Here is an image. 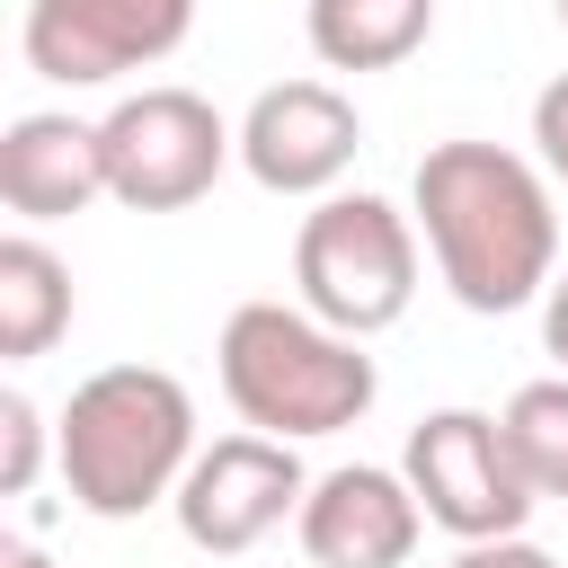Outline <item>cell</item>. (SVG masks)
<instances>
[{
    "label": "cell",
    "mask_w": 568,
    "mask_h": 568,
    "mask_svg": "<svg viewBox=\"0 0 568 568\" xmlns=\"http://www.w3.org/2000/svg\"><path fill=\"white\" fill-rule=\"evenodd\" d=\"M408 195H417V231L435 248V275L453 284L462 311L506 320V311L550 293V275H559V213H550V186H541V169L524 151L435 142L417 160Z\"/></svg>",
    "instance_id": "6da1fadb"
},
{
    "label": "cell",
    "mask_w": 568,
    "mask_h": 568,
    "mask_svg": "<svg viewBox=\"0 0 568 568\" xmlns=\"http://www.w3.org/2000/svg\"><path fill=\"white\" fill-rule=\"evenodd\" d=\"M53 453H62L71 506L98 524H124V515L178 497V479L195 462V399L160 364H106L62 399Z\"/></svg>",
    "instance_id": "7a4b0ae2"
},
{
    "label": "cell",
    "mask_w": 568,
    "mask_h": 568,
    "mask_svg": "<svg viewBox=\"0 0 568 568\" xmlns=\"http://www.w3.org/2000/svg\"><path fill=\"white\" fill-rule=\"evenodd\" d=\"M222 399L240 408L248 435H337L373 408L382 373L364 355V337H337L328 320H311L302 302H240L222 320Z\"/></svg>",
    "instance_id": "3957f363"
},
{
    "label": "cell",
    "mask_w": 568,
    "mask_h": 568,
    "mask_svg": "<svg viewBox=\"0 0 568 568\" xmlns=\"http://www.w3.org/2000/svg\"><path fill=\"white\" fill-rule=\"evenodd\" d=\"M293 284L337 337H382L417 302V222L382 195H320L293 231Z\"/></svg>",
    "instance_id": "277c9868"
},
{
    "label": "cell",
    "mask_w": 568,
    "mask_h": 568,
    "mask_svg": "<svg viewBox=\"0 0 568 568\" xmlns=\"http://www.w3.org/2000/svg\"><path fill=\"white\" fill-rule=\"evenodd\" d=\"M98 151H106V195L115 204L178 213V204L213 195L222 160H240V133L195 89H133L98 115Z\"/></svg>",
    "instance_id": "5b68a950"
},
{
    "label": "cell",
    "mask_w": 568,
    "mask_h": 568,
    "mask_svg": "<svg viewBox=\"0 0 568 568\" xmlns=\"http://www.w3.org/2000/svg\"><path fill=\"white\" fill-rule=\"evenodd\" d=\"M408 488L426 506V524H444L453 541H515L532 524V479L515 470V444L488 408H435L408 426Z\"/></svg>",
    "instance_id": "8992f818"
},
{
    "label": "cell",
    "mask_w": 568,
    "mask_h": 568,
    "mask_svg": "<svg viewBox=\"0 0 568 568\" xmlns=\"http://www.w3.org/2000/svg\"><path fill=\"white\" fill-rule=\"evenodd\" d=\"M195 0H27V71L53 89H106L186 44Z\"/></svg>",
    "instance_id": "52a82bcc"
},
{
    "label": "cell",
    "mask_w": 568,
    "mask_h": 568,
    "mask_svg": "<svg viewBox=\"0 0 568 568\" xmlns=\"http://www.w3.org/2000/svg\"><path fill=\"white\" fill-rule=\"evenodd\" d=\"M302 497H311V479H302V462H293L284 435H222V444H204V453L186 462L169 515H178V532H186L195 550L240 559V550H257L284 515H302Z\"/></svg>",
    "instance_id": "ba28073f"
},
{
    "label": "cell",
    "mask_w": 568,
    "mask_h": 568,
    "mask_svg": "<svg viewBox=\"0 0 568 568\" xmlns=\"http://www.w3.org/2000/svg\"><path fill=\"white\" fill-rule=\"evenodd\" d=\"M355 151H364V115L328 80H275L240 115V169L266 195H337Z\"/></svg>",
    "instance_id": "9c48e42d"
},
{
    "label": "cell",
    "mask_w": 568,
    "mask_h": 568,
    "mask_svg": "<svg viewBox=\"0 0 568 568\" xmlns=\"http://www.w3.org/2000/svg\"><path fill=\"white\" fill-rule=\"evenodd\" d=\"M293 524H302V559L311 568H408V550L426 532V506H417L408 470L346 462V470L311 479Z\"/></svg>",
    "instance_id": "30bf717a"
},
{
    "label": "cell",
    "mask_w": 568,
    "mask_h": 568,
    "mask_svg": "<svg viewBox=\"0 0 568 568\" xmlns=\"http://www.w3.org/2000/svg\"><path fill=\"white\" fill-rule=\"evenodd\" d=\"M98 195H106L98 124H80V115H18L0 133V204L18 222H71Z\"/></svg>",
    "instance_id": "8fae6325"
},
{
    "label": "cell",
    "mask_w": 568,
    "mask_h": 568,
    "mask_svg": "<svg viewBox=\"0 0 568 568\" xmlns=\"http://www.w3.org/2000/svg\"><path fill=\"white\" fill-rule=\"evenodd\" d=\"M302 36L328 71H399L435 36V0H311Z\"/></svg>",
    "instance_id": "7c38bea8"
},
{
    "label": "cell",
    "mask_w": 568,
    "mask_h": 568,
    "mask_svg": "<svg viewBox=\"0 0 568 568\" xmlns=\"http://www.w3.org/2000/svg\"><path fill=\"white\" fill-rule=\"evenodd\" d=\"M62 328H71V266L36 231H9L0 240V355L36 364Z\"/></svg>",
    "instance_id": "4fadbf2b"
},
{
    "label": "cell",
    "mask_w": 568,
    "mask_h": 568,
    "mask_svg": "<svg viewBox=\"0 0 568 568\" xmlns=\"http://www.w3.org/2000/svg\"><path fill=\"white\" fill-rule=\"evenodd\" d=\"M506 444H515V470L532 479V497H559L568 506V373L550 382H524L506 399Z\"/></svg>",
    "instance_id": "5bb4252c"
},
{
    "label": "cell",
    "mask_w": 568,
    "mask_h": 568,
    "mask_svg": "<svg viewBox=\"0 0 568 568\" xmlns=\"http://www.w3.org/2000/svg\"><path fill=\"white\" fill-rule=\"evenodd\" d=\"M44 470V408L27 390H0V497H27Z\"/></svg>",
    "instance_id": "9a60e30c"
},
{
    "label": "cell",
    "mask_w": 568,
    "mask_h": 568,
    "mask_svg": "<svg viewBox=\"0 0 568 568\" xmlns=\"http://www.w3.org/2000/svg\"><path fill=\"white\" fill-rule=\"evenodd\" d=\"M532 142H541V169L568 186V71H559V80L532 98Z\"/></svg>",
    "instance_id": "2e32d148"
},
{
    "label": "cell",
    "mask_w": 568,
    "mask_h": 568,
    "mask_svg": "<svg viewBox=\"0 0 568 568\" xmlns=\"http://www.w3.org/2000/svg\"><path fill=\"white\" fill-rule=\"evenodd\" d=\"M453 568H559V559H550L541 541H524V532H515V541H462V550H453Z\"/></svg>",
    "instance_id": "e0dca14e"
},
{
    "label": "cell",
    "mask_w": 568,
    "mask_h": 568,
    "mask_svg": "<svg viewBox=\"0 0 568 568\" xmlns=\"http://www.w3.org/2000/svg\"><path fill=\"white\" fill-rule=\"evenodd\" d=\"M541 346L559 355V373H568V266L550 275V293H541Z\"/></svg>",
    "instance_id": "ac0fdd59"
},
{
    "label": "cell",
    "mask_w": 568,
    "mask_h": 568,
    "mask_svg": "<svg viewBox=\"0 0 568 568\" xmlns=\"http://www.w3.org/2000/svg\"><path fill=\"white\" fill-rule=\"evenodd\" d=\"M0 568H53V559H44L36 541H9V550H0Z\"/></svg>",
    "instance_id": "d6986e66"
},
{
    "label": "cell",
    "mask_w": 568,
    "mask_h": 568,
    "mask_svg": "<svg viewBox=\"0 0 568 568\" xmlns=\"http://www.w3.org/2000/svg\"><path fill=\"white\" fill-rule=\"evenodd\" d=\"M550 9H559V27H568V0H550Z\"/></svg>",
    "instance_id": "ffe728a7"
}]
</instances>
